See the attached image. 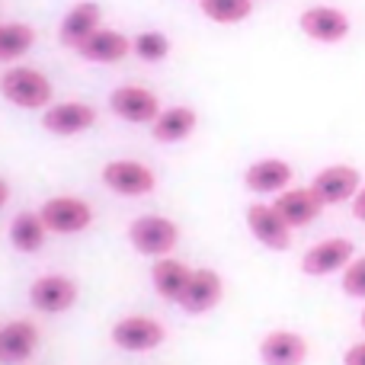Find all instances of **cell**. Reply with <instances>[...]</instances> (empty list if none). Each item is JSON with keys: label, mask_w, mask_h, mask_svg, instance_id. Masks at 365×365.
Returning <instances> with one entry per match:
<instances>
[{"label": "cell", "mask_w": 365, "mask_h": 365, "mask_svg": "<svg viewBox=\"0 0 365 365\" xmlns=\"http://www.w3.org/2000/svg\"><path fill=\"white\" fill-rule=\"evenodd\" d=\"M51 93H55V87H51L48 74H42L38 68L16 64V68H10L4 77H0V96L19 109L51 106Z\"/></svg>", "instance_id": "6da1fadb"}, {"label": "cell", "mask_w": 365, "mask_h": 365, "mask_svg": "<svg viewBox=\"0 0 365 365\" xmlns=\"http://www.w3.org/2000/svg\"><path fill=\"white\" fill-rule=\"evenodd\" d=\"M128 240L141 257H170L173 247L180 244V225L164 215H138L128 225Z\"/></svg>", "instance_id": "7a4b0ae2"}, {"label": "cell", "mask_w": 365, "mask_h": 365, "mask_svg": "<svg viewBox=\"0 0 365 365\" xmlns=\"http://www.w3.org/2000/svg\"><path fill=\"white\" fill-rule=\"evenodd\" d=\"M109 109H113L115 119L132 122V125H154L164 106H160L158 93L138 83H125V87H115L109 93Z\"/></svg>", "instance_id": "3957f363"}, {"label": "cell", "mask_w": 365, "mask_h": 365, "mask_svg": "<svg viewBox=\"0 0 365 365\" xmlns=\"http://www.w3.org/2000/svg\"><path fill=\"white\" fill-rule=\"evenodd\" d=\"M103 186L113 189L115 195H128V199H138V195H151L158 189V173L151 170L141 160H109L100 173Z\"/></svg>", "instance_id": "277c9868"}, {"label": "cell", "mask_w": 365, "mask_h": 365, "mask_svg": "<svg viewBox=\"0 0 365 365\" xmlns=\"http://www.w3.org/2000/svg\"><path fill=\"white\" fill-rule=\"evenodd\" d=\"M38 215L51 234H81L93 225V208L81 195H55V199L42 202Z\"/></svg>", "instance_id": "5b68a950"}, {"label": "cell", "mask_w": 365, "mask_h": 365, "mask_svg": "<svg viewBox=\"0 0 365 365\" xmlns=\"http://www.w3.org/2000/svg\"><path fill=\"white\" fill-rule=\"evenodd\" d=\"M356 259V244L349 237H327L317 240L314 247H308L302 257V272L304 276H334V272H343L349 263Z\"/></svg>", "instance_id": "8992f818"}, {"label": "cell", "mask_w": 365, "mask_h": 365, "mask_svg": "<svg viewBox=\"0 0 365 365\" xmlns=\"http://www.w3.org/2000/svg\"><path fill=\"white\" fill-rule=\"evenodd\" d=\"M113 343L125 353H148V349H158L164 343L167 330L158 317H148V314H128L122 321L113 324Z\"/></svg>", "instance_id": "52a82bcc"}, {"label": "cell", "mask_w": 365, "mask_h": 365, "mask_svg": "<svg viewBox=\"0 0 365 365\" xmlns=\"http://www.w3.org/2000/svg\"><path fill=\"white\" fill-rule=\"evenodd\" d=\"M311 189L321 195L324 205H343V202H353L356 195H359L362 173L349 164H330L314 173Z\"/></svg>", "instance_id": "ba28073f"}, {"label": "cell", "mask_w": 365, "mask_h": 365, "mask_svg": "<svg viewBox=\"0 0 365 365\" xmlns=\"http://www.w3.org/2000/svg\"><path fill=\"white\" fill-rule=\"evenodd\" d=\"M298 26H302L304 36L314 38V42H321V45L343 42V38L349 36V29H353V23H349L346 13H343L340 6H327V4L308 6V10L298 16Z\"/></svg>", "instance_id": "9c48e42d"}, {"label": "cell", "mask_w": 365, "mask_h": 365, "mask_svg": "<svg viewBox=\"0 0 365 365\" xmlns=\"http://www.w3.org/2000/svg\"><path fill=\"white\" fill-rule=\"evenodd\" d=\"M247 227L250 234L269 250H289L292 247V227L282 215L276 212V205L269 202H253L247 208Z\"/></svg>", "instance_id": "30bf717a"}, {"label": "cell", "mask_w": 365, "mask_h": 365, "mask_svg": "<svg viewBox=\"0 0 365 365\" xmlns=\"http://www.w3.org/2000/svg\"><path fill=\"white\" fill-rule=\"evenodd\" d=\"M77 302V282L68 276H38L36 282L29 285V304L42 314H64L71 311V304Z\"/></svg>", "instance_id": "8fae6325"}, {"label": "cell", "mask_w": 365, "mask_h": 365, "mask_svg": "<svg viewBox=\"0 0 365 365\" xmlns=\"http://www.w3.org/2000/svg\"><path fill=\"white\" fill-rule=\"evenodd\" d=\"M96 125V109L83 100H68V103H55L42 113V128L51 135H83Z\"/></svg>", "instance_id": "7c38bea8"}, {"label": "cell", "mask_w": 365, "mask_h": 365, "mask_svg": "<svg viewBox=\"0 0 365 365\" xmlns=\"http://www.w3.org/2000/svg\"><path fill=\"white\" fill-rule=\"evenodd\" d=\"M272 205H276V212L289 221L292 231H295V227L314 225V221L321 218V212L327 208L321 202V195H317L311 186H289L285 192L276 195V202H272Z\"/></svg>", "instance_id": "4fadbf2b"}, {"label": "cell", "mask_w": 365, "mask_h": 365, "mask_svg": "<svg viewBox=\"0 0 365 365\" xmlns=\"http://www.w3.org/2000/svg\"><path fill=\"white\" fill-rule=\"evenodd\" d=\"M292 180H295V170H292V164L282 158H263L244 170V186L257 195L285 192V189L292 186Z\"/></svg>", "instance_id": "5bb4252c"}, {"label": "cell", "mask_w": 365, "mask_h": 365, "mask_svg": "<svg viewBox=\"0 0 365 365\" xmlns=\"http://www.w3.org/2000/svg\"><path fill=\"white\" fill-rule=\"evenodd\" d=\"M100 29H103V10L96 4H90V0H81L77 6H71V10L64 13L61 26H58V38H61V45L77 51Z\"/></svg>", "instance_id": "9a60e30c"}, {"label": "cell", "mask_w": 365, "mask_h": 365, "mask_svg": "<svg viewBox=\"0 0 365 365\" xmlns=\"http://www.w3.org/2000/svg\"><path fill=\"white\" fill-rule=\"evenodd\" d=\"M225 298V279L215 269H192L189 289L182 295L180 308L186 314H208L212 308H218V302Z\"/></svg>", "instance_id": "2e32d148"}, {"label": "cell", "mask_w": 365, "mask_h": 365, "mask_svg": "<svg viewBox=\"0 0 365 365\" xmlns=\"http://www.w3.org/2000/svg\"><path fill=\"white\" fill-rule=\"evenodd\" d=\"M263 365H304L308 359V340L295 330H272L259 343Z\"/></svg>", "instance_id": "e0dca14e"}, {"label": "cell", "mask_w": 365, "mask_h": 365, "mask_svg": "<svg viewBox=\"0 0 365 365\" xmlns=\"http://www.w3.org/2000/svg\"><path fill=\"white\" fill-rule=\"evenodd\" d=\"M38 346V327L32 321H10L0 327V362H26Z\"/></svg>", "instance_id": "ac0fdd59"}, {"label": "cell", "mask_w": 365, "mask_h": 365, "mask_svg": "<svg viewBox=\"0 0 365 365\" xmlns=\"http://www.w3.org/2000/svg\"><path fill=\"white\" fill-rule=\"evenodd\" d=\"M77 55H81L83 61H93V64H115V61L132 55V38L115 32V29H100L77 48Z\"/></svg>", "instance_id": "d6986e66"}, {"label": "cell", "mask_w": 365, "mask_h": 365, "mask_svg": "<svg viewBox=\"0 0 365 365\" xmlns=\"http://www.w3.org/2000/svg\"><path fill=\"white\" fill-rule=\"evenodd\" d=\"M189 279H192V269H189L182 259H170V257H160L158 263L151 266V282L154 292H158L164 302H182L189 289Z\"/></svg>", "instance_id": "ffe728a7"}, {"label": "cell", "mask_w": 365, "mask_h": 365, "mask_svg": "<svg viewBox=\"0 0 365 365\" xmlns=\"http://www.w3.org/2000/svg\"><path fill=\"white\" fill-rule=\"evenodd\" d=\"M195 125H199V113L192 106H167L154 119L151 135L160 145H177V141H186L195 132Z\"/></svg>", "instance_id": "44dd1931"}, {"label": "cell", "mask_w": 365, "mask_h": 365, "mask_svg": "<svg viewBox=\"0 0 365 365\" xmlns=\"http://www.w3.org/2000/svg\"><path fill=\"white\" fill-rule=\"evenodd\" d=\"M45 237H48V227H45V221H42V215H38V212H19L16 218L10 221V244H13V250L38 253L45 247Z\"/></svg>", "instance_id": "7402d4cb"}, {"label": "cell", "mask_w": 365, "mask_h": 365, "mask_svg": "<svg viewBox=\"0 0 365 365\" xmlns=\"http://www.w3.org/2000/svg\"><path fill=\"white\" fill-rule=\"evenodd\" d=\"M36 45V29L29 23H0V61H16Z\"/></svg>", "instance_id": "603a6c76"}, {"label": "cell", "mask_w": 365, "mask_h": 365, "mask_svg": "<svg viewBox=\"0 0 365 365\" xmlns=\"http://www.w3.org/2000/svg\"><path fill=\"white\" fill-rule=\"evenodd\" d=\"M199 10L212 23L234 26V23H244L253 13V0H199Z\"/></svg>", "instance_id": "cb8c5ba5"}, {"label": "cell", "mask_w": 365, "mask_h": 365, "mask_svg": "<svg viewBox=\"0 0 365 365\" xmlns=\"http://www.w3.org/2000/svg\"><path fill=\"white\" fill-rule=\"evenodd\" d=\"M132 51L141 58V61L158 64V61H164V58L170 55V38H167L164 32H154V29L138 32V36L132 38Z\"/></svg>", "instance_id": "d4e9b609"}, {"label": "cell", "mask_w": 365, "mask_h": 365, "mask_svg": "<svg viewBox=\"0 0 365 365\" xmlns=\"http://www.w3.org/2000/svg\"><path fill=\"white\" fill-rule=\"evenodd\" d=\"M340 285L349 298H365V257H356L353 263L343 269Z\"/></svg>", "instance_id": "484cf974"}, {"label": "cell", "mask_w": 365, "mask_h": 365, "mask_svg": "<svg viewBox=\"0 0 365 365\" xmlns=\"http://www.w3.org/2000/svg\"><path fill=\"white\" fill-rule=\"evenodd\" d=\"M343 365H365V340L362 343H353L343 356Z\"/></svg>", "instance_id": "4316f807"}, {"label": "cell", "mask_w": 365, "mask_h": 365, "mask_svg": "<svg viewBox=\"0 0 365 365\" xmlns=\"http://www.w3.org/2000/svg\"><path fill=\"white\" fill-rule=\"evenodd\" d=\"M353 218L356 221H365V186L359 189V195L353 199Z\"/></svg>", "instance_id": "83f0119b"}, {"label": "cell", "mask_w": 365, "mask_h": 365, "mask_svg": "<svg viewBox=\"0 0 365 365\" xmlns=\"http://www.w3.org/2000/svg\"><path fill=\"white\" fill-rule=\"evenodd\" d=\"M6 202H10V182H6L4 177H0V208H4Z\"/></svg>", "instance_id": "f1b7e54d"}, {"label": "cell", "mask_w": 365, "mask_h": 365, "mask_svg": "<svg viewBox=\"0 0 365 365\" xmlns=\"http://www.w3.org/2000/svg\"><path fill=\"white\" fill-rule=\"evenodd\" d=\"M359 324H362V330H365V311H362V317H359Z\"/></svg>", "instance_id": "f546056e"}]
</instances>
